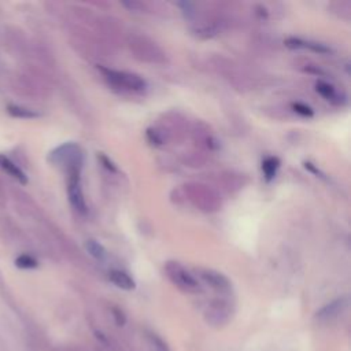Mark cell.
Returning a JSON list of instances; mask_svg holds the SVG:
<instances>
[{
  "instance_id": "obj_1",
  "label": "cell",
  "mask_w": 351,
  "mask_h": 351,
  "mask_svg": "<svg viewBox=\"0 0 351 351\" xmlns=\"http://www.w3.org/2000/svg\"><path fill=\"white\" fill-rule=\"evenodd\" d=\"M165 271L170 281L184 292L197 293L202 291L199 280L178 262H167Z\"/></svg>"
},
{
  "instance_id": "obj_2",
  "label": "cell",
  "mask_w": 351,
  "mask_h": 351,
  "mask_svg": "<svg viewBox=\"0 0 351 351\" xmlns=\"http://www.w3.org/2000/svg\"><path fill=\"white\" fill-rule=\"evenodd\" d=\"M99 69L104 74L106 80H108L112 85H115L118 88H123V89L134 90V92H141L147 88V82L137 74L128 73V71L111 70L107 67H99Z\"/></svg>"
},
{
  "instance_id": "obj_3",
  "label": "cell",
  "mask_w": 351,
  "mask_h": 351,
  "mask_svg": "<svg viewBox=\"0 0 351 351\" xmlns=\"http://www.w3.org/2000/svg\"><path fill=\"white\" fill-rule=\"evenodd\" d=\"M80 170H81V167H70L69 169L67 193H69L70 204L74 207V210H77L78 213H85L86 204H85V197L82 193Z\"/></svg>"
},
{
  "instance_id": "obj_4",
  "label": "cell",
  "mask_w": 351,
  "mask_h": 351,
  "mask_svg": "<svg viewBox=\"0 0 351 351\" xmlns=\"http://www.w3.org/2000/svg\"><path fill=\"white\" fill-rule=\"evenodd\" d=\"M51 162L56 165H67V169L70 167H81L82 163V155L75 144H64L55 151L51 152L49 155Z\"/></svg>"
},
{
  "instance_id": "obj_5",
  "label": "cell",
  "mask_w": 351,
  "mask_h": 351,
  "mask_svg": "<svg viewBox=\"0 0 351 351\" xmlns=\"http://www.w3.org/2000/svg\"><path fill=\"white\" fill-rule=\"evenodd\" d=\"M200 280L210 288L219 293H229L232 291V284L226 276L213 269H199Z\"/></svg>"
},
{
  "instance_id": "obj_6",
  "label": "cell",
  "mask_w": 351,
  "mask_h": 351,
  "mask_svg": "<svg viewBox=\"0 0 351 351\" xmlns=\"http://www.w3.org/2000/svg\"><path fill=\"white\" fill-rule=\"evenodd\" d=\"M229 313H230L229 306L225 304L223 302L217 300L215 303H213L208 307V310L206 313V319H207V322H210L213 325H221L228 321Z\"/></svg>"
},
{
  "instance_id": "obj_7",
  "label": "cell",
  "mask_w": 351,
  "mask_h": 351,
  "mask_svg": "<svg viewBox=\"0 0 351 351\" xmlns=\"http://www.w3.org/2000/svg\"><path fill=\"white\" fill-rule=\"evenodd\" d=\"M284 43H285L287 47L295 48V49H311V51L318 52V53H328V52H330V48H328L324 44L313 43V41H304V40L296 38V37H289Z\"/></svg>"
},
{
  "instance_id": "obj_8",
  "label": "cell",
  "mask_w": 351,
  "mask_h": 351,
  "mask_svg": "<svg viewBox=\"0 0 351 351\" xmlns=\"http://www.w3.org/2000/svg\"><path fill=\"white\" fill-rule=\"evenodd\" d=\"M347 306V299L346 298H340V299H336L333 302H330L329 304L324 306L319 311H317V318L318 319H330L336 315H339L344 307Z\"/></svg>"
},
{
  "instance_id": "obj_9",
  "label": "cell",
  "mask_w": 351,
  "mask_h": 351,
  "mask_svg": "<svg viewBox=\"0 0 351 351\" xmlns=\"http://www.w3.org/2000/svg\"><path fill=\"white\" fill-rule=\"evenodd\" d=\"M108 278H110V281H111L115 287H118V288H121V289H125V291H132V289H134V287H136L134 280H133L126 271L119 270V269L111 270V271L108 273Z\"/></svg>"
},
{
  "instance_id": "obj_10",
  "label": "cell",
  "mask_w": 351,
  "mask_h": 351,
  "mask_svg": "<svg viewBox=\"0 0 351 351\" xmlns=\"http://www.w3.org/2000/svg\"><path fill=\"white\" fill-rule=\"evenodd\" d=\"M0 169H3L4 171H7L12 178L18 180L19 182H22V184H26V182H27V178H26L25 173H23L11 159H8V158L4 156V155H0Z\"/></svg>"
},
{
  "instance_id": "obj_11",
  "label": "cell",
  "mask_w": 351,
  "mask_h": 351,
  "mask_svg": "<svg viewBox=\"0 0 351 351\" xmlns=\"http://www.w3.org/2000/svg\"><path fill=\"white\" fill-rule=\"evenodd\" d=\"M278 167H280V159L278 158H276V156L265 158L263 162H262V171H263V176H265V180L271 181L276 177Z\"/></svg>"
},
{
  "instance_id": "obj_12",
  "label": "cell",
  "mask_w": 351,
  "mask_h": 351,
  "mask_svg": "<svg viewBox=\"0 0 351 351\" xmlns=\"http://www.w3.org/2000/svg\"><path fill=\"white\" fill-rule=\"evenodd\" d=\"M85 250L89 252V255H92L97 261H104L107 256L106 248L93 239H89L85 241Z\"/></svg>"
},
{
  "instance_id": "obj_13",
  "label": "cell",
  "mask_w": 351,
  "mask_h": 351,
  "mask_svg": "<svg viewBox=\"0 0 351 351\" xmlns=\"http://www.w3.org/2000/svg\"><path fill=\"white\" fill-rule=\"evenodd\" d=\"M315 90L326 100H330V101H335V99L337 97V93H336V89L328 84V82H324V81H318L315 84Z\"/></svg>"
},
{
  "instance_id": "obj_14",
  "label": "cell",
  "mask_w": 351,
  "mask_h": 351,
  "mask_svg": "<svg viewBox=\"0 0 351 351\" xmlns=\"http://www.w3.org/2000/svg\"><path fill=\"white\" fill-rule=\"evenodd\" d=\"M15 265L21 269H33V267H37L38 263L33 256L23 254L15 259Z\"/></svg>"
},
{
  "instance_id": "obj_15",
  "label": "cell",
  "mask_w": 351,
  "mask_h": 351,
  "mask_svg": "<svg viewBox=\"0 0 351 351\" xmlns=\"http://www.w3.org/2000/svg\"><path fill=\"white\" fill-rule=\"evenodd\" d=\"M8 112L14 117H18V118H34V117H37V112H34L32 110H27V108L18 107V106H10Z\"/></svg>"
},
{
  "instance_id": "obj_16",
  "label": "cell",
  "mask_w": 351,
  "mask_h": 351,
  "mask_svg": "<svg viewBox=\"0 0 351 351\" xmlns=\"http://www.w3.org/2000/svg\"><path fill=\"white\" fill-rule=\"evenodd\" d=\"M292 108L295 112L300 114L302 117H313L314 115V111L303 103H292Z\"/></svg>"
},
{
  "instance_id": "obj_17",
  "label": "cell",
  "mask_w": 351,
  "mask_h": 351,
  "mask_svg": "<svg viewBox=\"0 0 351 351\" xmlns=\"http://www.w3.org/2000/svg\"><path fill=\"white\" fill-rule=\"evenodd\" d=\"M97 158L100 159V162L103 163V166H104L106 169H108V170H111V171H117V166H115V165H114V162H112L111 159H108L106 155L100 154Z\"/></svg>"
},
{
  "instance_id": "obj_18",
  "label": "cell",
  "mask_w": 351,
  "mask_h": 351,
  "mask_svg": "<svg viewBox=\"0 0 351 351\" xmlns=\"http://www.w3.org/2000/svg\"><path fill=\"white\" fill-rule=\"evenodd\" d=\"M151 340H152V343H154V346H155L156 351H169V350H167V347H166V344H165L159 337H156V336H151Z\"/></svg>"
},
{
  "instance_id": "obj_19",
  "label": "cell",
  "mask_w": 351,
  "mask_h": 351,
  "mask_svg": "<svg viewBox=\"0 0 351 351\" xmlns=\"http://www.w3.org/2000/svg\"><path fill=\"white\" fill-rule=\"evenodd\" d=\"M147 134H148V137H149V140L152 141V144H154V141H155V144H160V138L158 137V133L154 130H148L147 132Z\"/></svg>"
}]
</instances>
